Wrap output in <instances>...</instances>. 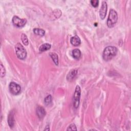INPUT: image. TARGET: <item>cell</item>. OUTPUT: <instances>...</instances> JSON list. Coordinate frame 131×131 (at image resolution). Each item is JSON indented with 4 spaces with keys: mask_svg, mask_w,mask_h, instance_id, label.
<instances>
[{
    "mask_svg": "<svg viewBox=\"0 0 131 131\" xmlns=\"http://www.w3.org/2000/svg\"><path fill=\"white\" fill-rule=\"evenodd\" d=\"M117 48L114 46H108L106 47L103 52L102 57L105 61L112 59L117 53Z\"/></svg>",
    "mask_w": 131,
    "mask_h": 131,
    "instance_id": "cell-1",
    "label": "cell"
},
{
    "mask_svg": "<svg viewBox=\"0 0 131 131\" xmlns=\"http://www.w3.org/2000/svg\"><path fill=\"white\" fill-rule=\"evenodd\" d=\"M118 19V15L117 12L114 10L111 9L110 11L107 20V25L109 28L113 27L116 24Z\"/></svg>",
    "mask_w": 131,
    "mask_h": 131,
    "instance_id": "cell-2",
    "label": "cell"
},
{
    "mask_svg": "<svg viewBox=\"0 0 131 131\" xmlns=\"http://www.w3.org/2000/svg\"><path fill=\"white\" fill-rule=\"evenodd\" d=\"M15 49L16 56L19 59H24L26 58L27 56L26 50L20 43H17L15 45Z\"/></svg>",
    "mask_w": 131,
    "mask_h": 131,
    "instance_id": "cell-3",
    "label": "cell"
},
{
    "mask_svg": "<svg viewBox=\"0 0 131 131\" xmlns=\"http://www.w3.org/2000/svg\"><path fill=\"white\" fill-rule=\"evenodd\" d=\"M80 93V88L79 85H77L75 88V91L73 96V106L76 108H77L79 105Z\"/></svg>",
    "mask_w": 131,
    "mask_h": 131,
    "instance_id": "cell-4",
    "label": "cell"
},
{
    "mask_svg": "<svg viewBox=\"0 0 131 131\" xmlns=\"http://www.w3.org/2000/svg\"><path fill=\"white\" fill-rule=\"evenodd\" d=\"M9 89L10 93L14 95H18L20 93L21 91L20 86L14 82H11L9 84Z\"/></svg>",
    "mask_w": 131,
    "mask_h": 131,
    "instance_id": "cell-5",
    "label": "cell"
},
{
    "mask_svg": "<svg viewBox=\"0 0 131 131\" xmlns=\"http://www.w3.org/2000/svg\"><path fill=\"white\" fill-rule=\"evenodd\" d=\"M12 23L15 26L17 27L21 28L24 27L26 25L27 23V19L20 18L17 16L15 15L13 17Z\"/></svg>",
    "mask_w": 131,
    "mask_h": 131,
    "instance_id": "cell-6",
    "label": "cell"
},
{
    "mask_svg": "<svg viewBox=\"0 0 131 131\" xmlns=\"http://www.w3.org/2000/svg\"><path fill=\"white\" fill-rule=\"evenodd\" d=\"M106 11H107V3L105 1H103L102 3V5L99 11V15L100 16V18L101 19H104L106 14Z\"/></svg>",
    "mask_w": 131,
    "mask_h": 131,
    "instance_id": "cell-7",
    "label": "cell"
},
{
    "mask_svg": "<svg viewBox=\"0 0 131 131\" xmlns=\"http://www.w3.org/2000/svg\"><path fill=\"white\" fill-rule=\"evenodd\" d=\"M14 111L13 110L11 111L8 116V123L10 128H13L14 125L15 120H14Z\"/></svg>",
    "mask_w": 131,
    "mask_h": 131,
    "instance_id": "cell-8",
    "label": "cell"
},
{
    "mask_svg": "<svg viewBox=\"0 0 131 131\" xmlns=\"http://www.w3.org/2000/svg\"><path fill=\"white\" fill-rule=\"evenodd\" d=\"M46 111L41 106H38L36 108V114L39 119L43 118L46 115Z\"/></svg>",
    "mask_w": 131,
    "mask_h": 131,
    "instance_id": "cell-9",
    "label": "cell"
},
{
    "mask_svg": "<svg viewBox=\"0 0 131 131\" xmlns=\"http://www.w3.org/2000/svg\"><path fill=\"white\" fill-rule=\"evenodd\" d=\"M77 74V70L75 69H73L71 70L67 76V79L69 81H72L76 76Z\"/></svg>",
    "mask_w": 131,
    "mask_h": 131,
    "instance_id": "cell-10",
    "label": "cell"
},
{
    "mask_svg": "<svg viewBox=\"0 0 131 131\" xmlns=\"http://www.w3.org/2000/svg\"><path fill=\"white\" fill-rule=\"evenodd\" d=\"M70 41L72 45L75 46H79L81 43V40L79 37L77 36H74L71 37L70 39Z\"/></svg>",
    "mask_w": 131,
    "mask_h": 131,
    "instance_id": "cell-11",
    "label": "cell"
},
{
    "mask_svg": "<svg viewBox=\"0 0 131 131\" xmlns=\"http://www.w3.org/2000/svg\"><path fill=\"white\" fill-rule=\"evenodd\" d=\"M72 56L73 57L76 59H78L80 58V57H81V51H80V50L78 49H75L72 51Z\"/></svg>",
    "mask_w": 131,
    "mask_h": 131,
    "instance_id": "cell-12",
    "label": "cell"
},
{
    "mask_svg": "<svg viewBox=\"0 0 131 131\" xmlns=\"http://www.w3.org/2000/svg\"><path fill=\"white\" fill-rule=\"evenodd\" d=\"M51 47V46L50 44L48 43H45L41 45L39 48V51L40 52H43L45 51H47L49 49H50Z\"/></svg>",
    "mask_w": 131,
    "mask_h": 131,
    "instance_id": "cell-13",
    "label": "cell"
},
{
    "mask_svg": "<svg viewBox=\"0 0 131 131\" xmlns=\"http://www.w3.org/2000/svg\"><path fill=\"white\" fill-rule=\"evenodd\" d=\"M49 55L51 57L52 60H53L56 66H58V55L56 53H52V52H50L49 53Z\"/></svg>",
    "mask_w": 131,
    "mask_h": 131,
    "instance_id": "cell-14",
    "label": "cell"
},
{
    "mask_svg": "<svg viewBox=\"0 0 131 131\" xmlns=\"http://www.w3.org/2000/svg\"><path fill=\"white\" fill-rule=\"evenodd\" d=\"M34 33L40 36H43L45 34V31L44 30L40 28H34L33 29Z\"/></svg>",
    "mask_w": 131,
    "mask_h": 131,
    "instance_id": "cell-15",
    "label": "cell"
},
{
    "mask_svg": "<svg viewBox=\"0 0 131 131\" xmlns=\"http://www.w3.org/2000/svg\"><path fill=\"white\" fill-rule=\"evenodd\" d=\"M21 41L23 42V43H24V45H25V46H27L29 44V41L28 39V38L26 36V35L25 34L23 33L21 35Z\"/></svg>",
    "mask_w": 131,
    "mask_h": 131,
    "instance_id": "cell-16",
    "label": "cell"
},
{
    "mask_svg": "<svg viewBox=\"0 0 131 131\" xmlns=\"http://www.w3.org/2000/svg\"><path fill=\"white\" fill-rule=\"evenodd\" d=\"M52 100V96H51L50 95H48V96L45 98V100H44L45 103L46 105H48V104H49L50 103H51Z\"/></svg>",
    "mask_w": 131,
    "mask_h": 131,
    "instance_id": "cell-17",
    "label": "cell"
},
{
    "mask_svg": "<svg viewBox=\"0 0 131 131\" xmlns=\"http://www.w3.org/2000/svg\"><path fill=\"white\" fill-rule=\"evenodd\" d=\"M0 66H1V77L2 78V77H4L6 75V70L2 63H1Z\"/></svg>",
    "mask_w": 131,
    "mask_h": 131,
    "instance_id": "cell-18",
    "label": "cell"
},
{
    "mask_svg": "<svg viewBox=\"0 0 131 131\" xmlns=\"http://www.w3.org/2000/svg\"><path fill=\"white\" fill-rule=\"evenodd\" d=\"M67 130H77V128L75 124L73 123L70 124L68 127Z\"/></svg>",
    "mask_w": 131,
    "mask_h": 131,
    "instance_id": "cell-19",
    "label": "cell"
},
{
    "mask_svg": "<svg viewBox=\"0 0 131 131\" xmlns=\"http://www.w3.org/2000/svg\"><path fill=\"white\" fill-rule=\"evenodd\" d=\"M91 5L94 7H97L98 5L99 1L98 0H92V1H91Z\"/></svg>",
    "mask_w": 131,
    "mask_h": 131,
    "instance_id": "cell-20",
    "label": "cell"
},
{
    "mask_svg": "<svg viewBox=\"0 0 131 131\" xmlns=\"http://www.w3.org/2000/svg\"><path fill=\"white\" fill-rule=\"evenodd\" d=\"M50 129H49V127H48V126H46V128H45V130H49Z\"/></svg>",
    "mask_w": 131,
    "mask_h": 131,
    "instance_id": "cell-21",
    "label": "cell"
}]
</instances>
